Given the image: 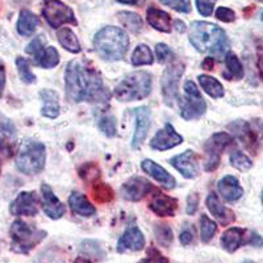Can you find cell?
Masks as SVG:
<instances>
[{
	"label": "cell",
	"instance_id": "obj_1",
	"mask_svg": "<svg viewBox=\"0 0 263 263\" xmlns=\"http://www.w3.org/2000/svg\"><path fill=\"white\" fill-rule=\"evenodd\" d=\"M66 93L72 102L105 103L111 93L103 83L102 75L88 61L74 60L65 71Z\"/></svg>",
	"mask_w": 263,
	"mask_h": 263
},
{
	"label": "cell",
	"instance_id": "obj_2",
	"mask_svg": "<svg viewBox=\"0 0 263 263\" xmlns=\"http://www.w3.org/2000/svg\"><path fill=\"white\" fill-rule=\"evenodd\" d=\"M190 41L200 53H211L222 60L229 50L227 33L220 27L206 21H194L190 30Z\"/></svg>",
	"mask_w": 263,
	"mask_h": 263
},
{
	"label": "cell",
	"instance_id": "obj_3",
	"mask_svg": "<svg viewBox=\"0 0 263 263\" xmlns=\"http://www.w3.org/2000/svg\"><path fill=\"white\" fill-rule=\"evenodd\" d=\"M95 50L107 61H119L129 48V37L121 28L105 27L93 39Z\"/></svg>",
	"mask_w": 263,
	"mask_h": 263
},
{
	"label": "cell",
	"instance_id": "obj_4",
	"mask_svg": "<svg viewBox=\"0 0 263 263\" xmlns=\"http://www.w3.org/2000/svg\"><path fill=\"white\" fill-rule=\"evenodd\" d=\"M45 145L39 141L27 140L21 144L16 156V167L27 175H37L45 167Z\"/></svg>",
	"mask_w": 263,
	"mask_h": 263
},
{
	"label": "cell",
	"instance_id": "obj_5",
	"mask_svg": "<svg viewBox=\"0 0 263 263\" xmlns=\"http://www.w3.org/2000/svg\"><path fill=\"white\" fill-rule=\"evenodd\" d=\"M152 91V77L145 71L126 75L115 88V96L120 102H135L145 99Z\"/></svg>",
	"mask_w": 263,
	"mask_h": 263
},
{
	"label": "cell",
	"instance_id": "obj_6",
	"mask_svg": "<svg viewBox=\"0 0 263 263\" xmlns=\"http://www.w3.org/2000/svg\"><path fill=\"white\" fill-rule=\"evenodd\" d=\"M9 234L12 239L11 250L18 253V254H28L46 237L45 230L36 229L23 220L13 221V224L11 225Z\"/></svg>",
	"mask_w": 263,
	"mask_h": 263
},
{
	"label": "cell",
	"instance_id": "obj_7",
	"mask_svg": "<svg viewBox=\"0 0 263 263\" xmlns=\"http://www.w3.org/2000/svg\"><path fill=\"white\" fill-rule=\"evenodd\" d=\"M206 103L192 81L184 83V96L180 100V116L184 120L199 119L205 114Z\"/></svg>",
	"mask_w": 263,
	"mask_h": 263
},
{
	"label": "cell",
	"instance_id": "obj_8",
	"mask_svg": "<svg viewBox=\"0 0 263 263\" xmlns=\"http://www.w3.org/2000/svg\"><path fill=\"white\" fill-rule=\"evenodd\" d=\"M233 144V137L225 132H220L213 135L210 140L204 145L205 150V163H204V170L215 171L220 166L221 162V154Z\"/></svg>",
	"mask_w": 263,
	"mask_h": 263
},
{
	"label": "cell",
	"instance_id": "obj_9",
	"mask_svg": "<svg viewBox=\"0 0 263 263\" xmlns=\"http://www.w3.org/2000/svg\"><path fill=\"white\" fill-rule=\"evenodd\" d=\"M42 15L51 28H60L62 24H78L72 9L61 0H44Z\"/></svg>",
	"mask_w": 263,
	"mask_h": 263
},
{
	"label": "cell",
	"instance_id": "obj_10",
	"mask_svg": "<svg viewBox=\"0 0 263 263\" xmlns=\"http://www.w3.org/2000/svg\"><path fill=\"white\" fill-rule=\"evenodd\" d=\"M184 72V65L182 62H174L164 70L161 79L162 95L164 103L173 105L179 96V81Z\"/></svg>",
	"mask_w": 263,
	"mask_h": 263
},
{
	"label": "cell",
	"instance_id": "obj_11",
	"mask_svg": "<svg viewBox=\"0 0 263 263\" xmlns=\"http://www.w3.org/2000/svg\"><path fill=\"white\" fill-rule=\"evenodd\" d=\"M221 245L228 253H234L242 245L262 246L263 239L258 234L242 229V228H230L222 233Z\"/></svg>",
	"mask_w": 263,
	"mask_h": 263
},
{
	"label": "cell",
	"instance_id": "obj_12",
	"mask_svg": "<svg viewBox=\"0 0 263 263\" xmlns=\"http://www.w3.org/2000/svg\"><path fill=\"white\" fill-rule=\"evenodd\" d=\"M9 212L13 216H36L39 212V197L36 192L23 191L11 203Z\"/></svg>",
	"mask_w": 263,
	"mask_h": 263
},
{
	"label": "cell",
	"instance_id": "obj_13",
	"mask_svg": "<svg viewBox=\"0 0 263 263\" xmlns=\"http://www.w3.org/2000/svg\"><path fill=\"white\" fill-rule=\"evenodd\" d=\"M17 138V129L11 119L0 114V153L11 157Z\"/></svg>",
	"mask_w": 263,
	"mask_h": 263
},
{
	"label": "cell",
	"instance_id": "obj_14",
	"mask_svg": "<svg viewBox=\"0 0 263 263\" xmlns=\"http://www.w3.org/2000/svg\"><path fill=\"white\" fill-rule=\"evenodd\" d=\"M229 129L233 130L237 138L245 145V147L249 152H251V154H257L258 145H259V142H258L257 129L253 128L250 124L246 123V121H242V120H237L236 123L230 124Z\"/></svg>",
	"mask_w": 263,
	"mask_h": 263
},
{
	"label": "cell",
	"instance_id": "obj_15",
	"mask_svg": "<svg viewBox=\"0 0 263 263\" xmlns=\"http://www.w3.org/2000/svg\"><path fill=\"white\" fill-rule=\"evenodd\" d=\"M183 142V137L175 132L171 124H166L163 129L157 132V135L150 141V146L156 150H168Z\"/></svg>",
	"mask_w": 263,
	"mask_h": 263
},
{
	"label": "cell",
	"instance_id": "obj_16",
	"mask_svg": "<svg viewBox=\"0 0 263 263\" xmlns=\"http://www.w3.org/2000/svg\"><path fill=\"white\" fill-rule=\"evenodd\" d=\"M153 191V185L145 178L135 177L130 178L121 189V195L124 199L130 201H138L146 195H149Z\"/></svg>",
	"mask_w": 263,
	"mask_h": 263
},
{
	"label": "cell",
	"instance_id": "obj_17",
	"mask_svg": "<svg viewBox=\"0 0 263 263\" xmlns=\"http://www.w3.org/2000/svg\"><path fill=\"white\" fill-rule=\"evenodd\" d=\"M171 164L187 179H192L199 175V158L192 150H187L180 156L174 157Z\"/></svg>",
	"mask_w": 263,
	"mask_h": 263
},
{
	"label": "cell",
	"instance_id": "obj_18",
	"mask_svg": "<svg viewBox=\"0 0 263 263\" xmlns=\"http://www.w3.org/2000/svg\"><path fill=\"white\" fill-rule=\"evenodd\" d=\"M41 194H42V208L46 216H49L53 220H58L62 217L66 212V206L61 203V200L54 195L53 190L49 184L44 183L41 185Z\"/></svg>",
	"mask_w": 263,
	"mask_h": 263
},
{
	"label": "cell",
	"instance_id": "obj_19",
	"mask_svg": "<svg viewBox=\"0 0 263 263\" xmlns=\"http://www.w3.org/2000/svg\"><path fill=\"white\" fill-rule=\"evenodd\" d=\"M136 117V129L133 140H132V147L138 149L142 145L147 136L150 128V109L147 107L136 108L133 111Z\"/></svg>",
	"mask_w": 263,
	"mask_h": 263
},
{
	"label": "cell",
	"instance_id": "obj_20",
	"mask_svg": "<svg viewBox=\"0 0 263 263\" xmlns=\"http://www.w3.org/2000/svg\"><path fill=\"white\" fill-rule=\"evenodd\" d=\"M145 248L144 233L138 228L132 227L125 230V233L120 237L117 242V251L125 253V251H138Z\"/></svg>",
	"mask_w": 263,
	"mask_h": 263
},
{
	"label": "cell",
	"instance_id": "obj_21",
	"mask_svg": "<svg viewBox=\"0 0 263 263\" xmlns=\"http://www.w3.org/2000/svg\"><path fill=\"white\" fill-rule=\"evenodd\" d=\"M149 208L161 217H168V216L175 215V211L178 208V201L174 197L163 194V192L156 191L152 196Z\"/></svg>",
	"mask_w": 263,
	"mask_h": 263
},
{
	"label": "cell",
	"instance_id": "obj_22",
	"mask_svg": "<svg viewBox=\"0 0 263 263\" xmlns=\"http://www.w3.org/2000/svg\"><path fill=\"white\" fill-rule=\"evenodd\" d=\"M141 167L145 173H147L152 178L157 180L161 185H163L164 189H174L175 184H177V180L175 178L168 174L167 171L164 170L163 167H161L159 164H157L154 161H150V159H145L142 163H141Z\"/></svg>",
	"mask_w": 263,
	"mask_h": 263
},
{
	"label": "cell",
	"instance_id": "obj_23",
	"mask_svg": "<svg viewBox=\"0 0 263 263\" xmlns=\"http://www.w3.org/2000/svg\"><path fill=\"white\" fill-rule=\"evenodd\" d=\"M206 206H208L210 212L215 216L216 220L221 225H229L230 222H233L236 220L234 213L229 208L222 205L217 195L213 194V192L206 197Z\"/></svg>",
	"mask_w": 263,
	"mask_h": 263
},
{
	"label": "cell",
	"instance_id": "obj_24",
	"mask_svg": "<svg viewBox=\"0 0 263 263\" xmlns=\"http://www.w3.org/2000/svg\"><path fill=\"white\" fill-rule=\"evenodd\" d=\"M218 191L225 200L229 203L237 201L243 195V189L239 184L238 179L232 175H227L218 182Z\"/></svg>",
	"mask_w": 263,
	"mask_h": 263
},
{
	"label": "cell",
	"instance_id": "obj_25",
	"mask_svg": "<svg viewBox=\"0 0 263 263\" xmlns=\"http://www.w3.org/2000/svg\"><path fill=\"white\" fill-rule=\"evenodd\" d=\"M147 23L152 25L154 29L163 33L171 32V17L167 12H164L162 9L150 7L146 11Z\"/></svg>",
	"mask_w": 263,
	"mask_h": 263
},
{
	"label": "cell",
	"instance_id": "obj_26",
	"mask_svg": "<svg viewBox=\"0 0 263 263\" xmlns=\"http://www.w3.org/2000/svg\"><path fill=\"white\" fill-rule=\"evenodd\" d=\"M41 100L44 103L41 109L42 116L49 119H55L60 115V96L53 90H42L40 92Z\"/></svg>",
	"mask_w": 263,
	"mask_h": 263
},
{
	"label": "cell",
	"instance_id": "obj_27",
	"mask_svg": "<svg viewBox=\"0 0 263 263\" xmlns=\"http://www.w3.org/2000/svg\"><path fill=\"white\" fill-rule=\"evenodd\" d=\"M69 204L71 206L72 212L79 216H83V217H90V216L95 215L96 212L95 206L88 201V199L83 194H79V192H72L70 195Z\"/></svg>",
	"mask_w": 263,
	"mask_h": 263
},
{
	"label": "cell",
	"instance_id": "obj_28",
	"mask_svg": "<svg viewBox=\"0 0 263 263\" xmlns=\"http://www.w3.org/2000/svg\"><path fill=\"white\" fill-rule=\"evenodd\" d=\"M17 32L24 37L32 36L39 27V17L29 9H23L17 20Z\"/></svg>",
	"mask_w": 263,
	"mask_h": 263
},
{
	"label": "cell",
	"instance_id": "obj_29",
	"mask_svg": "<svg viewBox=\"0 0 263 263\" xmlns=\"http://www.w3.org/2000/svg\"><path fill=\"white\" fill-rule=\"evenodd\" d=\"M58 41L66 50L71 51V53H81L82 48L79 44V40L77 39L75 33L70 28H61L57 33Z\"/></svg>",
	"mask_w": 263,
	"mask_h": 263
},
{
	"label": "cell",
	"instance_id": "obj_30",
	"mask_svg": "<svg viewBox=\"0 0 263 263\" xmlns=\"http://www.w3.org/2000/svg\"><path fill=\"white\" fill-rule=\"evenodd\" d=\"M199 83H200L201 88L205 91L211 98H222L224 96V87L217 79H215L213 77L210 75H199Z\"/></svg>",
	"mask_w": 263,
	"mask_h": 263
},
{
	"label": "cell",
	"instance_id": "obj_31",
	"mask_svg": "<svg viewBox=\"0 0 263 263\" xmlns=\"http://www.w3.org/2000/svg\"><path fill=\"white\" fill-rule=\"evenodd\" d=\"M225 65H227L228 69V72L222 74L225 78H228L229 81H232V79L239 81V79L243 78V67L236 54L228 53L225 55Z\"/></svg>",
	"mask_w": 263,
	"mask_h": 263
},
{
	"label": "cell",
	"instance_id": "obj_32",
	"mask_svg": "<svg viewBox=\"0 0 263 263\" xmlns=\"http://www.w3.org/2000/svg\"><path fill=\"white\" fill-rule=\"evenodd\" d=\"M36 63L44 69H53L60 63V54H58L57 49L53 46H48L42 50L39 57L34 58Z\"/></svg>",
	"mask_w": 263,
	"mask_h": 263
},
{
	"label": "cell",
	"instance_id": "obj_33",
	"mask_svg": "<svg viewBox=\"0 0 263 263\" xmlns=\"http://www.w3.org/2000/svg\"><path fill=\"white\" fill-rule=\"evenodd\" d=\"M130 61L135 66H144L152 65L154 60H153V53L149 46L145 45V44H140L132 54Z\"/></svg>",
	"mask_w": 263,
	"mask_h": 263
},
{
	"label": "cell",
	"instance_id": "obj_34",
	"mask_svg": "<svg viewBox=\"0 0 263 263\" xmlns=\"http://www.w3.org/2000/svg\"><path fill=\"white\" fill-rule=\"evenodd\" d=\"M92 197L98 203H109V201L114 200L115 192L105 183H93Z\"/></svg>",
	"mask_w": 263,
	"mask_h": 263
},
{
	"label": "cell",
	"instance_id": "obj_35",
	"mask_svg": "<svg viewBox=\"0 0 263 263\" xmlns=\"http://www.w3.org/2000/svg\"><path fill=\"white\" fill-rule=\"evenodd\" d=\"M119 20L123 24V27L128 28L130 32L137 33L140 32L142 28V20L140 16L135 12H128V11H123L119 13Z\"/></svg>",
	"mask_w": 263,
	"mask_h": 263
},
{
	"label": "cell",
	"instance_id": "obj_36",
	"mask_svg": "<svg viewBox=\"0 0 263 263\" xmlns=\"http://www.w3.org/2000/svg\"><path fill=\"white\" fill-rule=\"evenodd\" d=\"M217 232V225L213 220H211L206 215H203L200 218V236L203 242H210Z\"/></svg>",
	"mask_w": 263,
	"mask_h": 263
},
{
	"label": "cell",
	"instance_id": "obj_37",
	"mask_svg": "<svg viewBox=\"0 0 263 263\" xmlns=\"http://www.w3.org/2000/svg\"><path fill=\"white\" fill-rule=\"evenodd\" d=\"M16 66H17V71L20 75L21 81L27 84H32L36 82V75L33 74V71L30 70L29 62H28L25 58L17 57L16 58Z\"/></svg>",
	"mask_w": 263,
	"mask_h": 263
},
{
	"label": "cell",
	"instance_id": "obj_38",
	"mask_svg": "<svg viewBox=\"0 0 263 263\" xmlns=\"http://www.w3.org/2000/svg\"><path fill=\"white\" fill-rule=\"evenodd\" d=\"M230 163H232V166L234 168H237L239 171H248L253 167L251 159L246 154L238 152V150H236V152L230 154Z\"/></svg>",
	"mask_w": 263,
	"mask_h": 263
},
{
	"label": "cell",
	"instance_id": "obj_39",
	"mask_svg": "<svg viewBox=\"0 0 263 263\" xmlns=\"http://www.w3.org/2000/svg\"><path fill=\"white\" fill-rule=\"evenodd\" d=\"M154 233H156L157 241L162 246H164V248H168L171 245V242H173V230H171V228L168 225H156Z\"/></svg>",
	"mask_w": 263,
	"mask_h": 263
},
{
	"label": "cell",
	"instance_id": "obj_40",
	"mask_svg": "<svg viewBox=\"0 0 263 263\" xmlns=\"http://www.w3.org/2000/svg\"><path fill=\"white\" fill-rule=\"evenodd\" d=\"M79 175L87 183H95L100 177V168L95 163H86L79 168Z\"/></svg>",
	"mask_w": 263,
	"mask_h": 263
},
{
	"label": "cell",
	"instance_id": "obj_41",
	"mask_svg": "<svg viewBox=\"0 0 263 263\" xmlns=\"http://www.w3.org/2000/svg\"><path fill=\"white\" fill-rule=\"evenodd\" d=\"M99 128L108 137L116 136V119L114 116H103L99 120Z\"/></svg>",
	"mask_w": 263,
	"mask_h": 263
},
{
	"label": "cell",
	"instance_id": "obj_42",
	"mask_svg": "<svg viewBox=\"0 0 263 263\" xmlns=\"http://www.w3.org/2000/svg\"><path fill=\"white\" fill-rule=\"evenodd\" d=\"M45 44H46V40L44 36H37L36 39L32 40V41L29 42L27 45V49H25V51H27L28 54H30V55H33L34 58H37L40 55V54L42 53V50L45 49Z\"/></svg>",
	"mask_w": 263,
	"mask_h": 263
},
{
	"label": "cell",
	"instance_id": "obj_43",
	"mask_svg": "<svg viewBox=\"0 0 263 263\" xmlns=\"http://www.w3.org/2000/svg\"><path fill=\"white\" fill-rule=\"evenodd\" d=\"M162 4L175 9L177 12L189 13L191 11V2L190 0H159Z\"/></svg>",
	"mask_w": 263,
	"mask_h": 263
},
{
	"label": "cell",
	"instance_id": "obj_44",
	"mask_svg": "<svg viewBox=\"0 0 263 263\" xmlns=\"http://www.w3.org/2000/svg\"><path fill=\"white\" fill-rule=\"evenodd\" d=\"M217 0H196L197 11L203 16H211L213 13V8Z\"/></svg>",
	"mask_w": 263,
	"mask_h": 263
},
{
	"label": "cell",
	"instance_id": "obj_45",
	"mask_svg": "<svg viewBox=\"0 0 263 263\" xmlns=\"http://www.w3.org/2000/svg\"><path fill=\"white\" fill-rule=\"evenodd\" d=\"M216 17L220 21H224V23H233L236 20V13L234 11H232L230 8L227 7H220V8L216 9Z\"/></svg>",
	"mask_w": 263,
	"mask_h": 263
},
{
	"label": "cell",
	"instance_id": "obj_46",
	"mask_svg": "<svg viewBox=\"0 0 263 263\" xmlns=\"http://www.w3.org/2000/svg\"><path fill=\"white\" fill-rule=\"evenodd\" d=\"M156 53H157V58H158V61L161 63H164L168 58L171 57V55H173V51H171V49L168 48L166 44H157Z\"/></svg>",
	"mask_w": 263,
	"mask_h": 263
},
{
	"label": "cell",
	"instance_id": "obj_47",
	"mask_svg": "<svg viewBox=\"0 0 263 263\" xmlns=\"http://www.w3.org/2000/svg\"><path fill=\"white\" fill-rule=\"evenodd\" d=\"M140 263H168V262L167 259H166L161 253H159V251H157L156 249H152V250H149V257H147L146 259L141 260Z\"/></svg>",
	"mask_w": 263,
	"mask_h": 263
},
{
	"label": "cell",
	"instance_id": "obj_48",
	"mask_svg": "<svg viewBox=\"0 0 263 263\" xmlns=\"http://www.w3.org/2000/svg\"><path fill=\"white\" fill-rule=\"evenodd\" d=\"M197 205H199V196L197 194H191L187 199V213L189 215H194L197 211Z\"/></svg>",
	"mask_w": 263,
	"mask_h": 263
},
{
	"label": "cell",
	"instance_id": "obj_49",
	"mask_svg": "<svg viewBox=\"0 0 263 263\" xmlns=\"http://www.w3.org/2000/svg\"><path fill=\"white\" fill-rule=\"evenodd\" d=\"M4 87H6V66L0 61V98L3 95Z\"/></svg>",
	"mask_w": 263,
	"mask_h": 263
},
{
	"label": "cell",
	"instance_id": "obj_50",
	"mask_svg": "<svg viewBox=\"0 0 263 263\" xmlns=\"http://www.w3.org/2000/svg\"><path fill=\"white\" fill-rule=\"evenodd\" d=\"M192 239H194V233H191L190 230L185 229L180 233V242H182V245H190L192 242Z\"/></svg>",
	"mask_w": 263,
	"mask_h": 263
},
{
	"label": "cell",
	"instance_id": "obj_51",
	"mask_svg": "<svg viewBox=\"0 0 263 263\" xmlns=\"http://www.w3.org/2000/svg\"><path fill=\"white\" fill-rule=\"evenodd\" d=\"M213 66H215V60H213L212 57H206L205 60L203 61V63H201V67H203L204 70H208V71L213 70Z\"/></svg>",
	"mask_w": 263,
	"mask_h": 263
},
{
	"label": "cell",
	"instance_id": "obj_52",
	"mask_svg": "<svg viewBox=\"0 0 263 263\" xmlns=\"http://www.w3.org/2000/svg\"><path fill=\"white\" fill-rule=\"evenodd\" d=\"M117 2H119V3H124V4H130V6H137L141 0H117Z\"/></svg>",
	"mask_w": 263,
	"mask_h": 263
},
{
	"label": "cell",
	"instance_id": "obj_53",
	"mask_svg": "<svg viewBox=\"0 0 263 263\" xmlns=\"http://www.w3.org/2000/svg\"><path fill=\"white\" fill-rule=\"evenodd\" d=\"M175 25H177V29L179 30V32H185V24L183 21L177 20L175 21Z\"/></svg>",
	"mask_w": 263,
	"mask_h": 263
},
{
	"label": "cell",
	"instance_id": "obj_54",
	"mask_svg": "<svg viewBox=\"0 0 263 263\" xmlns=\"http://www.w3.org/2000/svg\"><path fill=\"white\" fill-rule=\"evenodd\" d=\"M75 263H92L91 262L90 259H87V258H77V259H75Z\"/></svg>",
	"mask_w": 263,
	"mask_h": 263
},
{
	"label": "cell",
	"instance_id": "obj_55",
	"mask_svg": "<svg viewBox=\"0 0 263 263\" xmlns=\"http://www.w3.org/2000/svg\"><path fill=\"white\" fill-rule=\"evenodd\" d=\"M260 18H262V21H263V11H262V13H260Z\"/></svg>",
	"mask_w": 263,
	"mask_h": 263
},
{
	"label": "cell",
	"instance_id": "obj_56",
	"mask_svg": "<svg viewBox=\"0 0 263 263\" xmlns=\"http://www.w3.org/2000/svg\"><path fill=\"white\" fill-rule=\"evenodd\" d=\"M242 263H253V262H250V260H245V262H242Z\"/></svg>",
	"mask_w": 263,
	"mask_h": 263
},
{
	"label": "cell",
	"instance_id": "obj_57",
	"mask_svg": "<svg viewBox=\"0 0 263 263\" xmlns=\"http://www.w3.org/2000/svg\"><path fill=\"white\" fill-rule=\"evenodd\" d=\"M0 173H2V163H0Z\"/></svg>",
	"mask_w": 263,
	"mask_h": 263
},
{
	"label": "cell",
	"instance_id": "obj_58",
	"mask_svg": "<svg viewBox=\"0 0 263 263\" xmlns=\"http://www.w3.org/2000/svg\"><path fill=\"white\" fill-rule=\"evenodd\" d=\"M262 203H263V191H262Z\"/></svg>",
	"mask_w": 263,
	"mask_h": 263
},
{
	"label": "cell",
	"instance_id": "obj_59",
	"mask_svg": "<svg viewBox=\"0 0 263 263\" xmlns=\"http://www.w3.org/2000/svg\"><path fill=\"white\" fill-rule=\"evenodd\" d=\"M258 2H260V3H263V0H258Z\"/></svg>",
	"mask_w": 263,
	"mask_h": 263
}]
</instances>
